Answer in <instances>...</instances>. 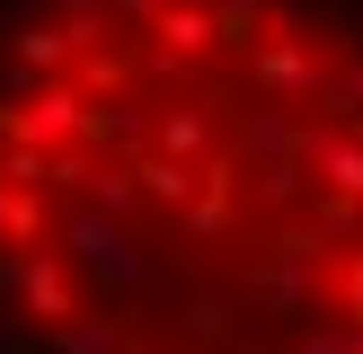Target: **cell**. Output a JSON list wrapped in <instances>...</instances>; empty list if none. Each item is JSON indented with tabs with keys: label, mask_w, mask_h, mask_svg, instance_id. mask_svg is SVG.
<instances>
[{
	"label": "cell",
	"mask_w": 363,
	"mask_h": 354,
	"mask_svg": "<svg viewBox=\"0 0 363 354\" xmlns=\"http://www.w3.org/2000/svg\"><path fill=\"white\" fill-rule=\"evenodd\" d=\"M80 80H89V106H106L124 80H133V53H106V45H98V53H80Z\"/></svg>",
	"instance_id": "cell-7"
},
{
	"label": "cell",
	"mask_w": 363,
	"mask_h": 354,
	"mask_svg": "<svg viewBox=\"0 0 363 354\" xmlns=\"http://www.w3.org/2000/svg\"><path fill=\"white\" fill-rule=\"evenodd\" d=\"M328 88V62H319L301 35H275V45H257V98H319Z\"/></svg>",
	"instance_id": "cell-1"
},
{
	"label": "cell",
	"mask_w": 363,
	"mask_h": 354,
	"mask_svg": "<svg viewBox=\"0 0 363 354\" xmlns=\"http://www.w3.org/2000/svg\"><path fill=\"white\" fill-rule=\"evenodd\" d=\"M151 35H160V53H169V62H195V53H213V45H222L204 0H169V9L151 18Z\"/></svg>",
	"instance_id": "cell-3"
},
{
	"label": "cell",
	"mask_w": 363,
	"mask_h": 354,
	"mask_svg": "<svg viewBox=\"0 0 363 354\" xmlns=\"http://www.w3.org/2000/svg\"><path fill=\"white\" fill-rule=\"evenodd\" d=\"M293 106H275V98H257V106H240V124H230V151H240V169H266V159H284L293 151Z\"/></svg>",
	"instance_id": "cell-2"
},
{
	"label": "cell",
	"mask_w": 363,
	"mask_h": 354,
	"mask_svg": "<svg viewBox=\"0 0 363 354\" xmlns=\"http://www.w3.org/2000/svg\"><path fill=\"white\" fill-rule=\"evenodd\" d=\"M116 9H124V18H142V27H151V18L169 9V0H116Z\"/></svg>",
	"instance_id": "cell-8"
},
{
	"label": "cell",
	"mask_w": 363,
	"mask_h": 354,
	"mask_svg": "<svg viewBox=\"0 0 363 354\" xmlns=\"http://www.w3.org/2000/svg\"><path fill=\"white\" fill-rule=\"evenodd\" d=\"M18 62H27L35 80H53V71L71 62V35L53 27V18H27V27H18Z\"/></svg>",
	"instance_id": "cell-6"
},
{
	"label": "cell",
	"mask_w": 363,
	"mask_h": 354,
	"mask_svg": "<svg viewBox=\"0 0 363 354\" xmlns=\"http://www.w3.org/2000/svg\"><path fill=\"white\" fill-rule=\"evenodd\" d=\"M151 151H160V159H186V169H204V159L222 151V133H213V115H195V106H169V115L151 124Z\"/></svg>",
	"instance_id": "cell-4"
},
{
	"label": "cell",
	"mask_w": 363,
	"mask_h": 354,
	"mask_svg": "<svg viewBox=\"0 0 363 354\" xmlns=\"http://www.w3.org/2000/svg\"><path fill=\"white\" fill-rule=\"evenodd\" d=\"M124 177L142 186V204H169V212L195 195V169H186V159H160V151H133V159H124Z\"/></svg>",
	"instance_id": "cell-5"
}]
</instances>
